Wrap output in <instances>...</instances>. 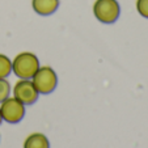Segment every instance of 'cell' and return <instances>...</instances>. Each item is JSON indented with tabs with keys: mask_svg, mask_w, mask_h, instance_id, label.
Segmentation results:
<instances>
[{
	"mask_svg": "<svg viewBox=\"0 0 148 148\" xmlns=\"http://www.w3.org/2000/svg\"><path fill=\"white\" fill-rule=\"evenodd\" d=\"M39 67L41 66L37 55L29 51L17 54L12 60V71L20 79H32Z\"/></svg>",
	"mask_w": 148,
	"mask_h": 148,
	"instance_id": "1",
	"label": "cell"
},
{
	"mask_svg": "<svg viewBox=\"0 0 148 148\" xmlns=\"http://www.w3.org/2000/svg\"><path fill=\"white\" fill-rule=\"evenodd\" d=\"M32 81L39 95H49V93L54 92V89L56 88L58 77L53 68L45 66V67L38 68V71L32 77Z\"/></svg>",
	"mask_w": 148,
	"mask_h": 148,
	"instance_id": "2",
	"label": "cell"
},
{
	"mask_svg": "<svg viewBox=\"0 0 148 148\" xmlns=\"http://www.w3.org/2000/svg\"><path fill=\"white\" fill-rule=\"evenodd\" d=\"M119 4L117 0H96L93 4V14L103 24H113L119 17Z\"/></svg>",
	"mask_w": 148,
	"mask_h": 148,
	"instance_id": "3",
	"label": "cell"
},
{
	"mask_svg": "<svg viewBox=\"0 0 148 148\" xmlns=\"http://www.w3.org/2000/svg\"><path fill=\"white\" fill-rule=\"evenodd\" d=\"M0 114L7 123H18L25 115V105L14 97H8L0 103Z\"/></svg>",
	"mask_w": 148,
	"mask_h": 148,
	"instance_id": "4",
	"label": "cell"
},
{
	"mask_svg": "<svg viewBox=\"0 0 148 148\" xmlns=\"http://www.w3.org/2000/svg\"><path fill=\"white\" fill-rule=\"evenodd\" d=\"M38 90L36 89L32 79H20L13 87V97L24 105H32L38 100Z\"/></svg>",
	"mask_w": 148,
	"mask_h": 148,
	"instance_id": "5",
	"label": "cell"
},
{
	"mask_svg": "<svg viewBox=\"0 0 148 148\" xmlns=\"http://www.w3.org/2000/svg\"><path fill=\"white\" fill-rule=\"evenodd\" d=\"M32 7L41 16H49L58 9L59 0H32Z\"/></svg>",
	"mask_w": 148,
	"mask_h": 148,
	"instance_id": "6",
	"label": "cell"
},
{
	"mask_svg": "<svg viewBox=\"0 0 148 148\" xmlns=\"http://www.w3.org/2000/svg\"><path fill=\"white\" fill-rule=\"evenodd\" d=\"M24 148H50L47 136L41 132H33L24 142Z\"/></svg>",
	"mask_w": 148,
	"mask_h": 148,
	"instance_id": "7",
	"label": "cell"
},
{
	"mask_svg": "<svg viewBox=\"0 0 148 148\" xmlns=\"http://www.w3.org/2000/svg\"><path fill=\"white\" fill-rule=\"evenodd\" d=\"M12 72V60L4 54H0V79H7Z\"/></svg>",
	"mask_w": 148,
	"mask_h": 148,
	"instance_id": "8",
	"label": "cell"
},
{
	"mask_svg": "<svg viewBox=\"0 0 148 148\" xmlns=\"http://www.w3.org/2000/svg\"><path fill=\"white\" fill-rule=\"evenodd\" d=\"M11 93V84L7 79H0V103L3 102L5 98L9 97Z\"/></svg>",
	"mask_w": 148,
	"mask_h": 148,
	"instance_id": "9",
	"label": "cell"
},
{
	"mask_svg": "<svg viewBox=\"0 0 148 148\" xmlns=\"http://www.w3.org/2000/svg\"><path fill=\"white\" fill-rule=\"evenodd\" d=\"M136 9L140 16L148 18V0H136Z\"/></svg>",
	"mask_w": 148,
	"mask_h": 148,
	"instance_id": "10",
	"label": "cell"
},
{
	"mask_svg": "<svg viewBox=\"0 0 148 148\" xmlns=\"http://www.w3.org/2000/svg\"><path fill=\"white\" fill-rule=\"evenodd\" d=\"M1 122H3V118H1V114H0V125H1Z\"/></svg>",
	"mask_w": 148,
	"mask_h": 148,
	"instance_id": "11",
	"label": "cell"
}]
</instances>
